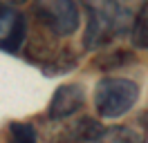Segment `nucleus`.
Wrapping results in <instances>:
<instances>
[{
	"label": "nucleus",
	"mask_w": 148,
	"mask_h": 143,
	"mask_svg": "<svg viewBox=\"0 0 148 143\" xmlns=\"http://www.w3.org/2000/svg\"><path fill=\"white\" fill-rule=\"evenodd\" d=\"M139 101V85L130 78L106 76L94 87V110L101 118H119Z\"/></svg>",
	"instance_id": "f257e3e1"
},
{
	"label": "nucleus",
	"mask_w": 148,
	"mask_h": 143,
	"mask_svg": "<svg viewBox=\"0 0 148 143\" xmlns=\"http://www.w3.org/2000/svg\"><path fill=\"white\" fill-rule=\"evenodd\" d=\"M32 14L36 16L38 25L56 38L72 36L81 25L79 7L74 0H34Z\"/></svg>",
	"instance_id": "f03ea898"
},
{
	"label": "nucleus",
	"mask_w": 148,
	"mask_h": 143,
	"mask_svg": "<svg viewBox=\"0 0 148 143\" xmlns=\"http://www.w3.org/2000/svg\"><path fill=\"white\" fill-rule=\"evenodd\" d=\"M88 11V27L83 36V47L88 52H97L117 38L114 22V0H81Z\"/></svg>",
	"instance_id": "7ed1b4c3"
},
{
	"label": "nucleus",
	"mask_w": 148,
	"mask_h": 143,
	"mask_svg": "<svg viewBox=\"0 0 148 143\" xmlns=\"http://www.w3.org/2000/svg\"><path fill=\"white\" fill-rule=\"evenodd\" d=\"M27 38V22L18 11L0 5V49L7 54H20Z\"/></svg>",
	"instance_id": "20e7f679"
},
{
	"label": "nucleus",
	"mask_w": 148,
	"mask_h": 143,
	"mask_svg": "<svg viewBox=\"0 0 148 143\" xmlns=\"http://www.w3.org/2000/svg\"><path fill=\"white\" fill-rule=\"evenodd\" d=\"M103 132V125L92 116H81L72 125H54L47 134L52 143H94Z\"/></svg>",
	"instance_id": "39448f33"
},
{
	"label": "nucleus",
	"mask_w": 148,
	"mask_h": 143,
	"mask_svg": "<svg viewBox=\"0 0 148 143\" xmlns=\"http://www.w3.org/2000/svg\"><path fill=\"white\" fill-rule=\"evenodd\" d=\"M83 105H85V89L79 83H67L54 92L47 114L52 121H65V118L74 116L76 112H81Z\"/></svg>",
	"instance_id": "423d86ee"
},
{
	"label": "nucleus",
	"mask_w": 148,
	"mask_h": 143,
	"mask_svg": "<svg viewBox=\"0 0 148 143\" xmlns=\"http://www.w3.org/2000/svg\"><path fill=\"white\" fill-rule=\"evenodd\" d=\"M146 132L139 130L135 125H112V127H103L99 139L94 143H144Z\"/></svg>",
	"instance_id": "0eeeda50"
},
{
	"label": "nucleus",
	"mask_w": 148,
	"mask_h": 143,
	"mask_svg": "<svg viewBox=\"0 0 148 143\" xmlns=\"http://www.w3.org/2000/svg\"><path fill=\"white\" fill-rule=\"evenodd\" d=\"M130 63H135V54L126 52V49H112V52L97 54V58L92 61V67L99 72H114L119 67H126Z\"/></svg>",
	"instance_id": "6e6552de"
},
{
	"label": "nucleus",
	"mask_w": 148,
	"mask_h": 143,
	"mask_svg": "<svg viewBox=\"0 0 148 143\" xmlns=\"http://www.w3.org/2000/svg\"><path fill=\"white\" fill-rule=\"evenodd\" d=\"M130 43L137 49H148V2L141 5L135 16V22L130 27Z\"/></svg>",
	"instance_id": "1a4fd4ad"
},
{
	"label": "nucleus",
	"mask_w": 148,
	"mask_h": 143,
	"mask_svg": "<svg viewBox=\"0 0 148 143\" xmlns=\"http://www.w3.org/2000/svg\"><path fill=\"white\" fill-rule=\"evenodd\" d=\"M36 127L25 121H11L7 125V143H36Z\"/></svg>",
	"instance_id": "9d476101"
},
{
	"label": "nucleus",
	"mask_w": 148,
	"mask_h": 143,
	"mask_svg": "<svg viewBox=\"0 0 148 143\" xmlns=\"http://www.w3.org/2000/svg\"><path fill=\"white\" fill-rule=\"evenodd\" d=\"M27 0H0V5H5V7H18V5H25Z\"/></svg>",
	"instance_id": "9b49d317"
}]
</instances>
